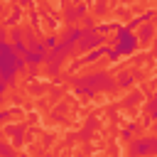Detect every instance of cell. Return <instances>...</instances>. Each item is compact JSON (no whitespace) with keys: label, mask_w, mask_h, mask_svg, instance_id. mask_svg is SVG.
<instances>
[{"label":"cell","mask_w":157,"mask_h":157,"mask_svg":"<svg viewBox=\"0 0 157 157\" xmlns=\"http://www.w3.org/2000/svg\"><path fill=\"white\" fill-rule=\"evenodd\" d=\"M115 2H132V0H115Z\"/></svg>","instance_id":"484cf974"},{"label":"cell","mask_w":157,"mask_h":157,"mask_svg":"<svg viewBox=\"0 0 157 157\" xmlns=\"http://www.w3.org/2000/svg\"><path fill=\"white\" fill-rule=\"evenodd\" d=\"M81 22H83V27H96V20H93L91 15H83V17H81Z\"/></svg>","instance_id":"44dd1931"},{"label":"cell","mask_w":157,"mask_h":157,"mask_svg":"<svg viewBox=\"0 0 157 157\" xmlns=\"http://www.w3.org/2000/svg\"><path fill=\"white\" fill-rule=\"evenodd\" d=\"M88 78L93 81V86L98 88V93H105V91H115V88H118V78H113L108 71H96V74H88Z\"/></svg>","instance_id":"8992f818"},{"label":"cell","mask_w":157,"mask_h":157,"mask_svg":"<svg viewBox=\"0 0 157 157\" xmlns=\"http://www.w3.org/2000/svg\"><path fill=\"white\" fill-rule=\"evenodd\" d=\"M118 27H120V22H101V25H98V29H101L103 34H108V32H115Z\"/></svg>","instance_id":"4fadbf2b"},{"label":"cell","mask_w":157,"mask_h":157,"mask_svg":"<svg viewBox=\"0 0 157 157\" xmlns=\"http://www.w3.org/2000/svg\"><path fill=\"white\" fill-rule=\"evenodd\" d=\"M115 78H118V88H130V86L135 83V74H132V71H123V74H118Z\"/></svg>","instance_id":"8fae6325"},{"label":"cell","mask_w":157,"mask_h":157,"mask_svg":"<svg viewBox=\"0 0 157 157\" xmlns=\"http://www.w3.org/2000/svg\"><path fill=\"white\" fill-rule=\"evenodd\" d=\"M47 52H49V47L44 44V39L32 37V39H27V52H25V59H27V64L39 66V64H47Z\"/></svg>","instance_id":"277c9868"},{"label":"cell","mask_w":157,"mask_h":157,"mask_svg":"<svg viewBox=\"0 0 157 157\" xmlns=\"http://www.w3.org/2000/svg\"><path fill=\"white\" fill-rule=\"evenodd\" d=\"M44 44L52 49V47H56V44H59V37H56V34H49V37H44Z\"/></svg>","instance_id":"ac0fdd59"},{"label":"cell","mask_w":157,"mask_h":157,"mask_svg":"<svg viewBox=\"0 0 157 157\" xmlns=\"http://www.w3.org/2000/svg\"><path fill=\"white\" fill-rule=\"evenodd\" d=\"M20 2H22L25 7H32V0H20Z\"/></svg>","instance_id":"d4e9b609"},{"label":"cell","mask_w":157,"mask_h":157,"mask_svg":"<svg viewBox=\"0 0 157 157\" xmlns=\"http://www.w3.org/2000/svg\"><path fill=\"white\" fill-rule=\"evenodd\" d=\"M0 152H2V155H5V157H10V155H12V150H10V147H7V145H5V142H2V145H0Z\"/></svg>","instance_id":"cb8c5ba5"},{"label":"cell","mask_w":157,"mask_h":157,"mask_svg":"<svg viewBox=\"0 0 157 157\" xmlns=\"http://www.w3.org/2000/svg\"><path fill=\"white\" fill-rule=\"evenodd\" d=\"M128 152L130 155H157V137H135Z\"/></svg>","instance_id":"5b68a950"},{"label":"cell","mask_w":157,"mask_h":157,"mask_svg":"<svg viewBox=\"0 0 157 157\" xmlns=\"http://www.w3.org/2000/svg\"><path fill=\"white\" fill-rule=\"evenodd\" d=\"M155 93H157V91H155Z\"/></svg>","instance_id":"4316f807"},{"label":"cell","mask_w":157,"mask_h":157,"mask_svg":"<svg viewBox=\"0 0 157 157\" xmlns=\"http://www.w3.org/2000/svg\"><path fill=\"white\" fill-rule=\"evenodd\" d=\"M155 15H157L155 10H147V12H142V15H140V20H142V22H150V20H152Z\"/></svg>","instance_id":"7402d4cb"},{"label":"cell","mask_w":157,"mask_h":157,"mask_svg":"<svg viewBox=\"0 0 157 157\" xmlns=\"http://www.w3.org/2000/svg\"><path fill=\"white\" fill-rule=\"evenodd\" d=\"M108 44L110 47H115L120 54H132L137 47H140V39H137V34L132 32V27H118L110 37H108Z\"/></svg>","instance_id":"7a4b0ae2"},{"label":"cell","mask_w":157,"mask_h":157,"mask_svg":"<svg viewBox=\"0 0 157 157\" xmlns=\"http://www.w3.org/2000/svg\"><path fill=\"white\" fill-rule=\"evenodd\" d=\"M120 56H123V54H120L115 47H110V49H108V54H105V59H108V61H118Z\"/></svg>","instance_id":"e0dca14e"},{"label":"cell","mask_w":157,"mask_h":157,"mask_svg":"<svg viewBox=\"0 0 157 157\" xmlns=\"http://www.w3.org/2000/svg\"><path fill=\"white\" fill-rule=\"evenodd\" d=\"M135 132H140V125H137V123H130V125H128V128L123 130V137H128V140H130V137H132Z\"/></svg>","instance_id":"9a60e30c"},{"label":"cell","mask_w":157,"mask_h":157,"mask_svg":"<svg viewBox=\"0 0 157 157\" xmlns=\"http://www.w3.org/2000/svg\"><path fill=\"white\" fill-rule=\"evenodd\" d=\"M74 91L78 93V96H83V98H93L96 93H98V88L93 86V81L88 78V74L86 76H76L74 78Z\"/></svg>","instance_id":"ba28073f"},{"label":"cell","mask_w":157,"mask_h":157,"mask_svg":"<svg viewBox=\"0 0 157 157\" xmlns=\"http://www.w3.org/2000/svg\"><path fill=\"white\" fill-rule=\"evenodd\" d=\"M101 44H108V37L98 29V25L96 27H83V37L78 39V54H86V52H91Z\"/></svg>","instance_id":"3957f363"},{"label":"cell","mask_w":157,"mask_h":157,"mask_svg":"<svg viewBox=\"0 0 157 157\" xmlns=\"http://www.w3.org/2000/svg\"><path fill=\"white\" fill-rule=\"evenodd\" d=\"M105 10H108V2H105V0H98V2H96V15H103Z\"/></svg>","instance_id":"ffe728a7"},{"label":"cell","mask_w":157,"mask_h":157,"mask_svg":"<svg viewBox=\"0 0 157 157\" xmlns=\"http://www.w3.org/2000/svg\"><path fill=\"white\" fill-rule=\"evenodd\" d=\"M66 59H69V56L59 49V44L52 47V49L47 52V71H49V76H56V74L61 71V64H64Z\"/></svg>","instance_id":"52a82bcc"},{"label":"cell","mask_w":157,"mask_h":157,"mask_svg":"<svg viewBox=\"0 0 157 157\" xmlns=\"http://www.w3.org/2000/svg\"><path fill=\"white\" fill-rule=\"evenodd\" d=\"M5 135H12L15 140H22V135H25V125L20 123V125H7L5 128Z\"/></svg>","instance_id":"7c38bea8"},{"label":"cell","mask_w":157,"mask_h":157,"mask_svg":"<svg viewBox=\"0 0 157 157\" xmlns=\"http://www.w3.org/2000/svg\"><path fill=\"white\" fill-rule=\"evenodd\" d=\"M155 32H157V25H152V22H142L140 29H137V39H140V44L147 47V44L155 39Z\"/></svg>","instance_id":"30bf717a"},{"label":"cell","mask_w":157,"mask_h":157,"mask_svg":"<svg viewBox=\"0 0 157 157\" xmlns=\"http://www.w3.org/2000/svg\"><path fill=\"white\" fill-rule=\"evenodd\" d=\"M86 15V2H81V0H76V5H66V10H64V17H66V22L69 25H74V22H78L81 17Z\"/></svg>","instance_id":"9c48e42d"},{"label":"cell","mask_w":157,"mask_h":157,"mask_svg":"<svg viewBox=\"0 0 157 157\" xmlns=\"http://www.w3.org/2000/svg\"><path fill=\"white\" fill-rule=\"evenodd\" d=\"M27 59L12 47V42L10 39H0V78H2V83H15V78L20 76V74H25L27 71Z\"/></svg>","instance_id":"6da1fadb"},{"label":"cell","mask_w":157,"mask_h":157,"mask_svg":"<svg viewBox=\"0 0 157 157\" xmlns=\"http://www.w3.org/2000/svg\"><path fill=\"white\" fill-rule=\"evenodd\" d=\"M147 115H150V118H157V93L147 101Z\"/></svg>","instance_id":"5bb4252c"},{"label":"cell","mask_w":157,"mask_h":157,"mask_svg":"<svg viewBox=\"0 0 157 157\" xmlns=\"http://www.w3.org/2000/svg\"><path fill=\"white\" fill-rule=\"evenodd\" d=\"M34 76H37V66L29 64V69H27V78H34Z\"/></svg>","instance_id":"603a6c76"},{"label":"cell","mask_w":157,"mask_h":157,"mask_svg":"<svg viewBox=\"0 0 157 157\" xmlns=\"http://www.w3.org/2000/svg\"><path fill=\"white\" fill-rule=\"evenodd\" d=\"M137 101H140V91H132V93L128 96V101H125V105H135Z\"/></svg>","instance_id":"d6986e66"},{"label":"cell","mask_w":157,"mask_h":157,"mask_svg":"<svg viewBox=\"0 0 157 157\" xmlns=\"http://www.w3.org/2000/svg\"><path fill=\"white\" fill-rule=\"evenodd\" d=\"M20 20H22V10L17 7V10H15L12 15H10V20H7V27H15V25H17Z\"/></svg>","instance_id":"2e32d148"}]
</instances>
